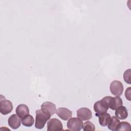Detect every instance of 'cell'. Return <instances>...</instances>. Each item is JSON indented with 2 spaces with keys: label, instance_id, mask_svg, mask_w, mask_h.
<instances>
[{
  "label": "cell",
  "instance_id": "obj_16",
  "mask_svg": "<svg viewBox=\"0 0 131 131\" xmlns=\"http://www.w3.org/2000/svg\"><path fill=\"white\" fill-rule=\"evenodd\" d=\"M21 119V123L23 125L27 127H30L32 126L34 122V119L33 116L29 114L25 116Z\"/></svg>",
  "mask_w": 131,
  "mask_h": 131
},
{
  "label": "cell",
  "instance_id": "obj_10",
  "mask_svg": "<svg viewBox=\"0 0 131 131\" xmlns=\"http://www.w3.org/2000/svg\"><path fill=\"white\" fill-rule=\"evenodd\" d=\"M57 116L63 120H68L72 116V112L70 110L65 107H59L56 112Z\"/></svg>",
  "mask_w": 131,
  "mask_h": 131
},
{
  "label": "cell",
  "instance_id": "obj_15",
  "mask_svg": "<svg viewBox=\"0 0 131 131\" xmlns=\"http://www.w3.org/2000/svg\"><path fill=\"white\" fill-rule=\"evenodd\" d=\"M120 122V121L118 118H117L116 117L112 116L109 123L107 124V127L109 129L111 130H117V127Z\"/></svg>",
  "mask_w": 131,
  "mask_h": 131
},
{
  "label": "cell",
  "instance_id": "obj_12",
  "mask_svg": "<svg viewBox=\"0 0 131 131\" xmlns=\"http://www.w3.org/2000/svg\"><path fill=\"white\" fill-rule=\"evenodd\" d=\"M16 114L20 118H23L25 116L29 114V109L28 106L24 104H19L15 110Z\"/></svg>",
  "mask_w": 131,
  "mask_h": 131
},
{
  "label": "cell",
  "instance_id": "obj_4",
  "mask_svg": "<svg viewBox=\"0 0 131 131\" xmlns=\"http://www.w3.org/2000/svg\"><path fill=\"white\" fill-rule=\"evenodd\" d=\"M123 84L120 81L114 80L110 84V92L115 96H121L123 92Z\"/></svg>",
  "mask_w": 131,
  "mask_h": 131
},
{
  "label": "cell",
  "instance_id": "obj_5",
  "mask_svg": "<svg viewBox=\"0 0 131 131\" xmlns=\"http://www.w3.org/2000/svg\"><path fill=\"white\" fill-rule=\"evenodd\" d=\"M108 107L113 110H115L118 107L122 105L123 102L120 96L112 97V96H105Z\"/></svg>",
  "mask_w": 131,
  "mask_h": 131
},
{
  "label": "cell",
  "instance_id": "obj_9",
  "mask_svg": "<svg viewBox=\"0 0 131 131\" xmlns=\"http://www.w3.org/2000/svg\"><path fill=\"white\" fill-rule=\"evenodd\" d=\"M41 110L50 115H54L56 112V107L55 104L50 101L43 102L41 105Z\"/></svg>",
  "mask_w": 131,
  "mask_h": 131
},
{
  "label": "cell",
  "instance_id": "obj_7",
  "mask_svg": "<svg viewBox=\"0 0 131 131\" xmlns=\"http://www.w3.org/2000/svg\"><path fill=\"white\" fill-rule=\"evenodd\" d=\"M13 110L12 102L7 99L1 100L0 102V112L4 115H7L11 112Z\"/></svg>",
  "mask_w": 131,
  "mask_h": 131
},
{
  "label": "cell",
  "instance_id": "obj_3",
  "mask_svg": "<svg viewBox=\"0 0 131 131\" xmlns=\"http://www.w3.org/2000/svg\"><path fill=\"white\" fill-rule=\"evenodd\" d=\"M67 126L68 129L70 130L79 131L83 127L82 120L78 117H71L69 119Z\"/></svg>",
  "mask_w": 131,
  "mask_h": 131
},
{
  "label": "cell",
  "instance_id": "obj_1",
  "mask_svg": "<svg viewBox=\"0 0 131 131\" xmlns=\"http://www.w3.org/2000/svg\"><path fill=\"white\" fill-rule=\"evenodd\" d=\"M35 127L37 129H42L44 127L47 121L49 120L51 115L48 114L41 110H37L35 112Z\"/></svg>",
  "mask_w": 131,
  "mask_h": 131
},
{
  "label": "cell",
  "instance_id": "obj_14",
  "mask_svg": "<svg viewBox=\"0 0 131 131\" xmlns=\"http://www.w3.org/2000/svg\"><path fill=\"white\" fill-rule=\"evenodd\" d=\"M99 118V122L101 126H106L109 123L111 117L108 113H104L96 116Z\"/></svg>",
  "mask_w": 131,
  "mask_h": 131
},
{
  "label": "cell",
  "instance_id": "obj_18",
  "mask_svg": "<svg viewBox=\"0 0 131 131\" xmlns=\"http://www.w3.org/2000/svg\"><path fill=\"white\" fill-rule=\"evenodd\" d=\"M82 129L84 131H90V130H95V126L94 124L91 121H87L84 123L83 124Z\"/></svg>",
  "mask_w": 131,
  "mask_h": 131
},
{
  "label": "cell",
  "instance_id": "obj_11",
  "mask_svg": "<svg viewBox=\"0 0 131 131\" xmlns=\"http://www.w3.org/2000/svg\"><path fill=\"white\" fill-rule=\"evenodd\" d=\"M21 122L20 118L17 114H13L9 117L8 120V125L14 129L19 128L21 125Z\"/></svg>",
  "mask_w": 131,
  "mask_h": 131
},
{
  "label": "cell",
  "instance_id": "obj_17",
  "mask_svg": "<svg viewBox=\"0 0 131 131\" xmlns=\"http://www.w3.org/2000/svg\"><path fill=\"white\" fill-rule=\"evenodd\" d=\"M130 124L126 121L120 122L119 124L117 130H130Z\"/></svg>",
  "mask_w": 131,
  "mask_h": 131
},
{
  "label": "cell",
  "instance_id": "obj_6",
  "mask_svg": "<svg viewBox=\"0 0 131 131\" xmlns=\"http://www.w3.org/2000/svg\"><path fill=\"white\" fill-rule=\"evenodd\" d=\"M63 129V125L61 121L56 118L51 119L47 123V130H60Z\"/></svg>",
  "mask_w": 131,
  "mask_h": 131
},
{
  "label": "cell",
  "instance_id": "obj_20",
  "mask_svg": "<svg viewBox=\"0 0 131 131\" xmlns=\"http://www.w3.org/2000/svg\"><path fill=\"white\" fill-rule=\"evenodd\" d=\"M125 96L128 100L129 101L130 100V87L126 89V91L125 92Z\"/></svg>",
  "mask_w": 131,
  "mask_h": 131
},
{
  "label": "cell",
  "instance_id": "obj_8",
  "mask_svg": "<svg viewBox=\"0 0 131 131\" xmlns=\"http://www.w3.org/2000/svg\"><path fill=\"white\" fill-rule=\"evenodd\" d=\"M77 116L82 121H86L92 118V113L87 107H81L77 110Z\"/></svg>",
  "mask_w": 131,
  "mask_h": 131
},
{
  "label": "cell",
  "instance_id": "obj_13",
  "mask_svg": "<svg viewBox=\"0 0 131 131\" xmlns=\"http://www.w3.org/2000/svg\"><path fill=\"white\" fill-rule=\"evenodd\" d=\"M116 117L120 119L123 120L128 117V111L124 106H120L115 110Z\"/></svg>",
  "mask_w": 131,
  "mask_h": 131
},
{
  "label": "cell",
  "instance_id": "obj_2",
  "mask_svg": "<svg viewBox=\"0 0 131 131\" xmlns=\"http://www.w3.org/2000/svg\"><path fill=\"white\" fill-rule=\"evenodd\" d=\"M108 108L109 107L106 97H103L100 100L96 101L94 103L93 107L94 110L96 113V116L106 113Z\"/></svg>",
  "mask_w": 131,
  "mask_h": 131
},
{
  "label": "cell",
  "instance_id": "obj_19",
  "mask_svg": "<svg viewBox=\"0 0 131 131\" xmlns=\"http://www.w3.org/2000/svg\"><path fill=\"white\" fill-rule=\"evenodd\" d=\"M124 81L128 84H130V69L126 70L123 74Z\"/></svg>",
  "mask_w": 131,
  "mask_h": 131
}]
</instances>
